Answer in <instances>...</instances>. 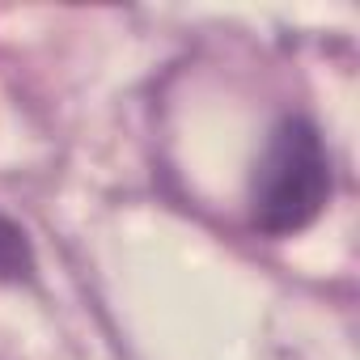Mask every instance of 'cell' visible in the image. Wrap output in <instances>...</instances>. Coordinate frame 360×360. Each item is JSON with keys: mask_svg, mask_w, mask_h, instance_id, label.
<instances>
[{"mask_svg": "<svg viewBox=\"0 0 360 360\" xmlns=\"http://www.w3.org/2000/svg\"><path fill=\"white\" fill-rule=\"evenodd\" d=\"M30 271H34V255L26 233L0 217V280H26Z\"/></svg>", "mask_w": 360, "mask_h": 360, "instance_id": "2", "label": "cell"}, {"mask_svg": "<svg viewBox=\"0 0 360 360\" xmlns=\"http://www.w3.org/2000/svg\"><path fill=\"white\" fill-rule=\"evenodd\" d=\"M326 195H330V161L318 127L309 119H284L255 165L250 183L255 225L271 238L301 233L309 221H318Z\"/></svg>", "mask_w": 360, "mask_h": 360, "instance_id": "1", "label": "cell"}]
</instances>
